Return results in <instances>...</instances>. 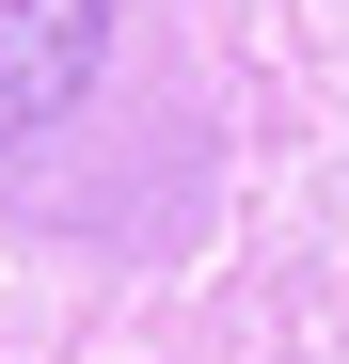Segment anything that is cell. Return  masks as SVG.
Wrapping results in <instances>:
<instances>
[{
	"instance_id": "1",
	"label": "cell",
	"mask_w": 349,
	"mask_h": 364,
	"mask_svg": "<svg viewBox=\"0 0 349 364\" xmlns=\"http://www.w3.org/2000/svg\"><path fill=\"white\" fill-rule=\"evenodd\" d=\"M111 48V0H0V143H32L48 111H80Z\"/></svg>"
}]
</instances>
